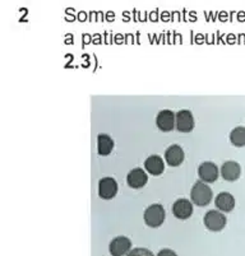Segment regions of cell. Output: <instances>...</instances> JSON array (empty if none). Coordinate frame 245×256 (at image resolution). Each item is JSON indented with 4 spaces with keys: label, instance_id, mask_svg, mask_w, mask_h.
Returning <instances> with one entry per match:
<instances>
[{
    "label": "cell",
    "instance_id": "cell-1",
    "mask_svg": "<svg viewBox=\"0 0 245 256\" xmlns=\"http://www.w3.org/2000/svg\"><path fill=\"white\" fill-rule=\"evenodd\" d=\"M212 190L208 185L203 182V181H198L193 185L192 190H190V198L192 202L198 206H206L211 203L212 200Z\"/></svg>",
    "mask_w": 245,
    "mask_h": 256
},
{
    "label": "cell",
    "instance_id": "cell-2",
    "mask_svg": "<svg viewBox=\"0 0 245 256\" xmlns=\"http://www.w3.org/2000/svg\"><path fill=\"white\" fill-rule=\"evenodd\" d=\"M165 209L160 204H152L149 206L148 208L144 212V222L147 223V226L149 227H158L163 223L165 220Z\"/></svg>",
    "mask_w": 245,
    "mask_h": 256
},
{
    "label": "cell",
    "instance_id": "cell-3",
    "mask_svg": "<svg viewBox=\"0 0 245 256\" xmlns=\"http://www.w3.org/2000/svg\"><path fill=\"white\" fill-rule=\"evenodd\" d=\"M226 217L218 210H209L204 216V226L208 228L209 231L218 232L222 231L226 226Z\"/></svg>",
    "mask_w": 245,
    "mask_h": 256
},
{
    "label": "cell",
    "instance_id": "cell-4",
    "mask_svg": "<svg viewBox=\"0 0 245 256\" xmlns=\"http://www.w3.org/2000/svg\"><path fill=\"white\" fill-rule=\"evenodd\" d=\"M156 124L161 132H170L176 128V115L170 110H162L158 112L157 118H156Z\"/></svg>",
    "mask_w": 245,
    "mask_h": 256
},
{
    "label": "cell",
    "instance_id": "cell-5",
    "mask_svg": "<svg viewBox=\"0 0 245 256\" xmlns=\"http://www.w3.org/2000/svg\"><path fill=\"white\" fill-rule=\"evenodd\" d=\"M118 192V184L113 178H101L99 182V195L102 199H113Z\"/></svg>",
    "mask_w": 245,
    "mask_h": 256
},
{
    "label": "cell",
    "instance_id": "cell-6",
    "mask_svg": "<svg viewBox=\"0 0 245 256\" xmlns=\"http://www.w3.org/2000/svg\"><path fill=\"white\" fill-rule=\"evenodd\" d=\"M132 248V242L128 237L119 236L110 242L109 250L113 256H123L128 252Z\"/></svg>",
    "mask_w": 245,
    "mask_h": 256
},
{
    "label": "cell",
    "instance_id": "cell-7",
    "mask_svg": "<svg viewBox=\"0 0 245 256\" xmlns=\"http://www.w3.org/2000/svg\"><path fill=\"white\" fill-rule=\"evenodd\" d=\"M194 128V118L190 111L180 110L176 114V129L181 132H192Z\"/></svg>",
    "mask_w": 245,
    "mask_h": 256
},
{
    "label": "cell",
    "instance_id": "cell-8",
    "mask_svg": "<svg viewBox=\"0 0 245 256\" xmlns=\"http://www.w3.org/2000/svg\"><path fill=\"white\" fill-rule=\"evenodd\" d=\"M198 174L203 182H214L218 178V168L213 162H203L198 168Z\"/></svg>",
    "mask_w": 245,
    "mask_h": 256
},
{
    "label": "cell",
    "instance_id": "cell-9",
    "mask_svg": "<svg viewBox=\"0 0 245 256\" xmlns=\"http://www.w3.org/2000/svg\"><path fill=\"white\" fill-rule=\"evenodd\" d=\"M184 158H185V156H184L183 148L180 146H176V144L170 146L165 152V160H166L167 164H170L171 167H176L183 164Z\"/></svg>",
    "mask_w": 245,
    "mask_h": 256
},
{
    "label": "cell",
    "instance_id": "cell-10",
    "mask_svg": "<svg viewBox=\"0 0 245 256\" xmlns=\"http://www.w3.org/2000/svg\"><path fill=\"white\" fill-rule=\"evenodd\" d=\"M172 213L179 220H188L193 213L192 203L186 199L176 200L172 206Z\"/></svg>",
    "mask_w": 245,
    "mask_h": 256
},
{
    "label": "cell",
    "instance_id": "cell-11",
    "mask_svg": "<svg viewBox=\"0 0 245 256\" xmlns=\"http://www.w3.org/2000/svg\"><path fill=\"white\" fill-rule=\"evenodd\" d=\"M240 164L235 160H227L221 167V174L226 181H236L240 178Z\"/></svg>",
    "mask_w": 245,
    "mask_h": 256
},
{
    "label": "cell",
    "instance_id": "cell-12",
    "mask_svg": "<svg viewBox=\"0 0 245 256\" xmlns=\"http://www.w3.org/2000/svg\"><path fill=\"white\" fill-rule=\"evenodd\" d=\"M127 181L130 188H139L146 185L147 181H148V176L142 168H134L128 174Z\"/></svg>",
    "mask_w": 245,
    "mask_h": 256
},
{
    "label": "cell",
    "instance_id": "cell-13",
    "mask_svg": "<svg viewBox=\"0 0 245 256\" xmlns=\"http://www.w3.org/2000/svg\"><path fill=\"white\" fill-rule=\"evenodd\" d=\"M216 206L220 209L221 212H231L235 208V198L230 194V192H220L216 196Z\"/></svg>",
    "mask_w": 245,
    "mask_h": 256
},
{
    "label": "cell",
    "instance_id": "cell-14",
    "mask_svg": "<svg viewBox=\"0 0 245 256\" xmlns=\"http://www.w3.org/2000/svg\"><path fill=\"white\" fill-rule=\"evenodd\" d=\"M144 167L153 176H158L165 170V164H163V160L160 156H149L144 162Z\"/></svg>",
    "mask_w": 245,
    "mask_h": 256
},
{
    "label": "cell",
    "instance_id": "cell-15",
    "mask_svg": "<svg viewBox=\"0 0 245 256\" xmlns=\"http://www.w3.org/2000/svg\"><path fill=\"white\" fill-rule=\"evenodd\" d=\"M114 148V140L107 134H100L97 136V150L100 156L110 154Z\"/></svg>",
    "mask_w": 245,
    "mask_h": 256
},
{
    "label": "cell",
    "instance_id": "cell-16",
    "mask_svg": "<svg viewBox=\"0 0 245 256\" xmlns=\"http://www.w3.org/2000/svg\"><path fill=\"white\" fill-rule=\"evenodd\" d=\"M230 142L235 146H245V128L237 126L230 132Z\"/></svg>",
    "mask_w": 245,
    "mask_h": 256
},
{
    "label": "cell",
    "instance_id": "cell-17",
    "mask_svg": "<svg viewBox=\"0 0 245 256\" xmlns=\"http://www.w3.org/2000/svg\"><path fill=\"white\" fill-rule=\"evenodd\" d=\"M127 256H153V254L147 248H134Z\"/></svg>",
    "mask_w": 245,
    "mask_h": 256
},
{
    "label": "cell",
    "instance_id": "cell-18",
    "mask_svg": "<svg viewBox=\"0 0 245 256\" xmlns=\"http://www.w3.org/2000/svg\"><path fill=\"white\" fill-rule=\"evenodd\" d=\"M157 256H178V255H176L172 250H170V248H163V250H161L160 252L157 254Z\"/></svg>",
    "mask_w": 245,
    "mask_h": 256
}]
</instances>
